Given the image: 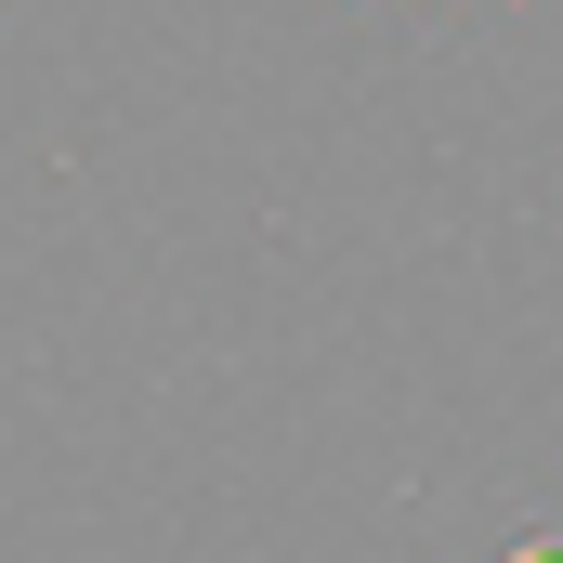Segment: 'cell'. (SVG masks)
<instances>
[{"label": "cell", "mask_w": 563, "mask_h": 563, "mask_svg": "<svg viewBox=\"0 0 563 563\" xmlns=\"http://www.w3.org/2000/svg\"><path fill=\"white\" fill-rule=\"evenodd\" d=\"M511 563H563V538H538V551H511Z\"/></svg>", "instance_id": "6da1fadb"}]
</instances>
